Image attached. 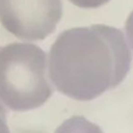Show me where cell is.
<instances>
[{
	"label": "cell",
	"instance_id": "obj_1",
	"mask_svg": "<svg viewBox=\"0 0 133 133\" xmlns=\"http://www.w3.org/2000/svg\"><path fill=\"white\" fill-rule=\"evenodd\" d=\"M132 61L123 32L105 24L65 30L51 45L49 75L61 93L91 101L123 82Z\"/></svg>",
	"mask_w": 133,
	"mask_h": 133
},
{
	"label": "cell",
	"instance_id": "obj_2",
	"mask_svg": "<svg viewBox=\"0 0 133 133\" xmlns=\"http://www.w3.org/2000/svg\"><path fill=\"white\" fill-rule=\"evenodd\" d=\"M53 89L47 78V57L30 43H10L0 48V102L16 112L43 105Z\"/></svg>",
	"mask_w": 133,
	"mask_h": 133
},
{
	"label": "cell",
	"instance_id": "obj_3",
	"mask_svg": "<svg viewBox=\"0 0 133 133\" xmlns=\"http://www.w3.org/2000/svg\"><path fill=\"white\" fill-rule=\"evenodd\" d=\"M62 17V0H0L1 24L22 40H44Z\"/></svg>",
	"mask_w": 133,
	"mask_h": 133
},
{
	"label": "cell",
	"instance_id": "obj_4",
	"mask_svg": "<svg viewBox=\"0 0 133 133\" xmlns=\"http://www.w3.org/2000/svg\"><path fill=\"white\" fill-rule=\"evenodd\" d=\"M54 133H103L100 127L82 115L68 118L58 127Z\"/></svg>",
	"mask_w": 133,
	"mask_h": 133
},
{
	"label": "cell",
	"instance_id": "obj_5",
	"mask_svg": "<svg viewBox=\"0 0 133 133\" xmlns=\"http://www.w3.org/2000/svg\"><path fill=\"white\" fill-rule=\"evenodd\" d=\"M69 1L78 8L90 9H98V8L110 2L111 0H69Z\"/></svg>",
	"mask_w": 133,
	"mask_h": 133
},
{
	"label": "cell",
	"instance_id": "obj_6",
	"mask_svg": "<svg viewBox=\"0 0 133 133\" xmlns=\"http://www.w3.org/2000/svg\"><path fill=\"white\" fill-rule=\"evenodd\" d=\"M125 31L127 34V38L129 46L133 49V11L129 15L125 23Z\"/></svg>",
	"mask_w": 133,
	"mask_h": 133
},
{
	"label": "cell",
	"instance_id": "obj_7",
	"mask_svg": "<svg viewBox=\"0 0 133 133\" xmlns=\"http://www.w3.org/2000/svg\"><path fill=\"white\" fill-rule=\"evenodd\" d=\"M0 133H10L7 123V112L0 103Z\"/></svg>",
	"mask_w": 133,
	"mask_h": 133
}]
</instances>
